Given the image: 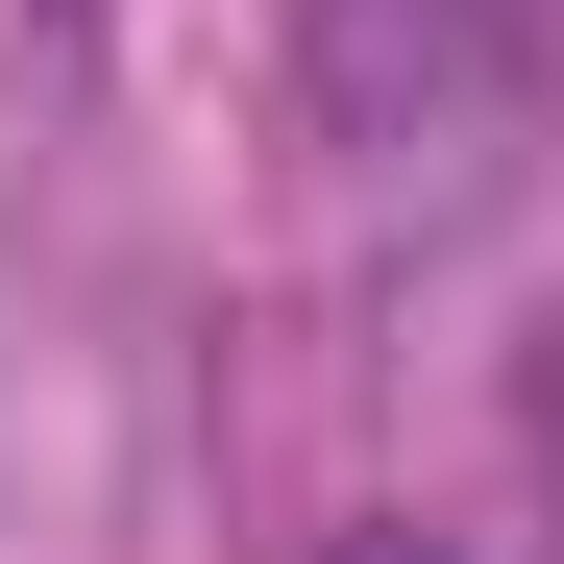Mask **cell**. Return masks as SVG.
<instances>
[{"mask_svg":"<svg viewBox=\"0 0 564 564\" xmlns=\"http://www.w3.org/2000/svg\"><path fill=\"white\" fill-rule=\"evenodd\" d=\"M368 564H417V540H368Z\"/></svg>","mask_w":564,"mask_h":564,"instance_id":"obj_1","label":"cell"}]
</instances>
